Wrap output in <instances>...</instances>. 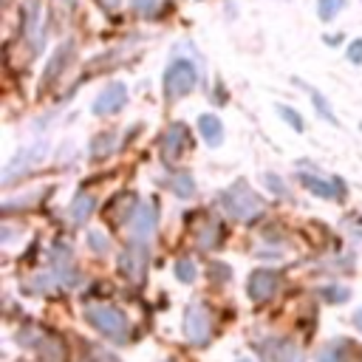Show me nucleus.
I'll list each match as a JSON object with an SVG mask.
<instances>
[{"instance_id":"nucleus-1","label":"nucleus","mask_w":362,"mask_h":362,"mask_svg":"<svg viewBox=\"0 0 362 362\" xmlns=\"http://www.w3.org/2000/svg\"><path fill=\"white\" fill-rule=\"evenodd\" d=\"M223 212L235 221H252L263 212V198L246 184V181H235L232 187H226L221 195H218Z\"/></svg>"},{"instance_id":"nucleus-2","label":"nucleus","mask_w":362,"mask_h":362,"mask_svg":"<svg viewBox=\"0 0 362 362\" xmlns=\"http://www.w3.org/2000/svg\"><path fill=\"white\" fill-rule=\"evenodd\" d=\"M85 320H88L99 334H105V337L113 339V342H124V337H127V317H124L119 308H113V305L93 303V305L85 308Z\"/></svg>"},{"instance_id":"nucleus-3","label":"nucleus","mask_w":362,"mask_h":362,"mask_svg":"<svg viewBox=\"0 0 362 362\" xmlns=\"http://www.w3.org/2000/svg\"><path fill=\"white\" fill-rule=\"evenodd\" d=\"M195 79H198V74H195L192 62H187V59L170 62L167 71H164V93H167V99L187 96L195 88Z\"/></svg>"},{"instance_id":"nucleus-4","label":"nucleus","mask_w":362,"mask_h":362,"mask_svg":"<svg viewBox=\"0 0 362 362\" xmlns=\"http://www.w3.org/2000/svg\"><path fill=\"white\" fill-rule=\"evenodd\" d=\"M184 334L192 345H204L212 334V317L201 303H189L184 314Z\"/></svg>"},{"instance_id":"nucleus-5","label":"nucleus","mask_w":362,"mask_h":362,"mask_svg":"<svg viewBox=\"0 0 362 362\" xmlns=\"http://www.w3.org/2000/svg\"><path fill=\"white\" fill-rule=\"evenodd\" d=\"M147 257H150V252H147L144 240H136V243H130V246L122 252V257H119V269L124 272L127 280L141 283V280H144V272H147Z\"/></svg>"},{"instance_id":"nucleus-6","label":"nucleus","mask_w":362,"mask_h":362,"mask_svg":"<svg viewBox=\"0 0 362 362\" xmlns=\"http://www.w3.org/2000/svg\"><path fill=\"white\" fill-rule=\"evenodd\" d=\"M277 288H280V272H274V269H257L246 280V291L257 303L260 300H269L272 294H277Z\"/></svg>"},{"instance_id":"nucleus-7","label":"nucleus","mask_w":362,"mask_h":362,"mask_svg":"<svg viewBox=\"0 0 362 362\" xmlns=\"http://www.w3.org/2000/svg\"><path fill=\"white\" fill-rule=\"evenodd\" d=\"M124 102H127V88H124L122 82H113V85H107V88L93 99V113H96V116L116 113V110L124 107Z\"/></svg>"},{"instance_id":"nucleus-8","label":"nucleus","mask_w":362,"mask_h":362,"mask_svg":"<svg viewBox=\"0 0 362 362\" xmlns=\"http://www.w3.org/2000/svg\"><path fill=\"white\" fill-rule=\"evenodd\" d=\"M156 209L153 206H139L136 209V215H133V221H130V232H133V238L136 240H147L153 232H156Z\"/></svg>"},{"instance_id":"nucleus-9","label":"nucleus","mask_w":362,"mask_h":362,"mask_svg":"<svg viewBox=\"0 0 362 362\" xmlns=\"http://www.w3.org/2000/svg\"><path fill=\"white\" fill-rule=\"evenodd\" d=\"M300 181H303V187H305L308 192H314V195H320V198H337V195L342 192V184H337V181H325V178L311 175V173H303Z\"/></svg>"},{"instance_id":"nucleus-10","label":"nucleus","mask_w":362,"mask_h":362,"mask_svg":"<svg viewBox=\"0 0 362 362\" xmlns=\"http://www.w3.org/2000/svg\"><path fill=\"white\" fill-rule=\"evenodd\" d=\"M198 130H201L204 141L212 144V147H218L221 139H223V124H221V119L212 116V113H201V116H198Z\"/></svg>"},{"instance_id":"nucleus-11","label":"nucleus","mask_w":362,"mask_h":362,"mask_svg":"<svg viewBox=\"0 0 362 362\" xmlns=\"http://www.w3.org/2000/svg\"><path fill=\"white\" fill-rule=\"evenodd\" d=\"M184 136H187L184 124H170V127H167V133H164V139H161V153L167 156V161H173V158L181 153Z\"/></svg>"},{"instance_id":"nucleus-12","label":"nucleus","mask_w":362,"mask_h":362,"mask_svg":"<svg viewBox=\"0 0 362 362\" xmlns=\"http://www.w3.org/2000/svg\"><path fill=\"white\" fill-rule=\"evenodd\" d=\"M266 356H269V362H303V354L291 342H283V339L269 342L266 345Z\"/></svg>"},{"instance_id":"nucleus-13","label":"nucleus","mask_w":362,"mask_h":362,"mask_svg":"<svg viewBox=\"0 0 362 362\" xmlns=\"http://www.w3.org/2000/svg\"><path fill=\"white\" fill-rule=\"evenodd\" d=\"M90 212H93V195H88V192H79V195L74 198V204L68 206V215H71V221H76V223H85V221L90 218Z\"/></svg>"},{"instance_id":"nucleus-14","label":"nucleus","mask_w":362,"mask_h":362,"mask_svg":"<svg viewBox=\"0 0 362 362\" xmlns=\"http://www.w3.org/2000/svg\"><path fill=\"white\" fill-rule=\"evenodd\" d=\"M68 54H71V42H62V45L57 48V54L51 57V62H48V71H45V76H42V85H51V82L59 76L62 62L68 59Z\"/></svg>"},{"instance_id":"nucleus-15","label":"nucleus","mask_w":362,"mask_h":362,"mask_svg":"<svg viewBox=\"0 0 362 362\" xmlns=\"http://www.w3.org/2000/svg\"><path fill=\"white\" fill-rule=\"evenodd\" d=\"M170 189H173L178 198H192V195H195V184H192V178H189L187 173H181V175H173V181H170Z\"/></svg>"},{"instance_id":"nucleus-16","label":"nucleus","mask_w":362,"mask_h":362,"mask_svg":"<svg viewBox=\"0 0 362 362\" xmlns=\"http://www.w3.org/2000/svg\"><path fill=\"white\" fill-rule=\"evenodd\" d=\"M342 6H345V0H317V14H320V20L328 23L342 11Z\"/></svg>"},{"instance_id":"nucleus-17","label":"nucleus","mask_w":362,"mask_h":362,"mask_svg":"<svg viewBox=\"0 0 362 362\" xmlns=\"http://www.w3.org/2000/svg\"><path fill=\"white\" fill-rule=\"evenodd\" d=\"M113 144H116L113 133H102V136L90 144V156H105V153H110V150H113Z\"/></svg>"},{"instance_id":"nucleus-18","label":"nucleus","mask_w":362,"mask_h":362,"mask_svg":"<svg viewBox=\"0 0 362 362\" xmlns=\"http://www.w3.org/2000/svg\"><path fill=\"white\" fill-rule=\"evenodd\" d=\"M88 246H90L93 252L105 255V252L110 249V240H107V235H105V232H96V229H90V232H88Z\"/></svg>"},{"instance_id":"nucleus-19","label":"nucleus","mask_w":362,"mask_h":362,"mask_svg":"<svg viewBox=\"0 0 362 362\" xmlns=\"http://www.w3.org/2000/svg\"><path fill=\"white\" fill-rule=\"evenodd\" d=\"M175 277H178L181 283H192V280H195V266H192V260H178V263H175Z\"/></svg>"},{"instance_id":"nucleus-20","label":"nucleus","mask_w":362,"mask_h":362,"mask_svg":"<svg viewBox=\"0 0 362 362\" xmlns=\"http://www.w3.org/2000/svg\"><path fill=\"white\" fill-rule=\"evenodd\" d=\"M311 102H314V107L320 110V116H322L325 122H334V116H331V107H328V102L322 99V93H317V90H311Z\"/></svg>"},{"instance_id":"nucleus-21","label":"nucleus","mask_w":362,"mask_h":362,"mask_svg":"<svg viewBox=\"0 0 362 362\" xmlns=\"http://www.w3.org/2000/svg\"><path fill=\"white\" fill-rule=\"evenodd\" d=\"M277 110H280V116H283L294 130H303V119L297 116V110H291L288 105H277Z\"/></svg>"},{"instance_id":"nucleus-22","label":"nucleus","mask_w":362,"mask_h":362,"mask_svg":"<svg viewBox=\"0 0 362 362\" xmlns=\"http://www.w3.org/2000/svg\"><path fill=\"white\" fill-rule=\"evenodd\" d=\"M348 57H351V62H362V40L351 42V48H348Z\"/></svg>"},{"instance_id":"nucleus-23","label":"nucleus","mask_w":362,"mask_h":362,"mask_svg":"<svg viewBox=\"0 0 362 362\" xmlns=\"http://www.w3.org/2000/svg\"><path fill=\"white\" fill-rule=\"evenodd\" d=\"M317 362H342V356L337 354V351H331V348H325L322 354H320V359Z\"/></svg>"},{"instance_id":"nucleus-24","label":"nucleus","mask_w":362,"mask_h":362,"mask_svg":"<svg viewBox=\"0 0 362 362\" xmlns=\"http://www.w3.org/2000/svg\"><path fill=\"white\" fill-rule=\"evenodd\" d=\"M156 3H158V0H133V6H136L139 11H150Z\"/></svg>"},{"instance_id":"nucleus-25","label":"nucleus","mask_w":362,"mask_h":362,"mask_svg":"<svg viewBox=\"0 0 362 362\" xmlns=\"http://www.w3.org/2000/svg\"><path fill=\"white\" fill-rule=\"evenodd\" d=\"M354 325H356V328H362V308L354 314Z\"/></svg>"},{"instance_id":"nucleus-26","label":"nucleus","mask_w":362,"mask_h":362,"mask_svg":"<svg viewBox=\"0 0 362 362\" xmlns=\"http://www.w3.org/2000/svg\"><path fill=\"white\" fill-rule=\"evenodd\" d=\"M102 3H105V6H113V8L119 6V0H102Z\"/></svg>"},{"instance_id":"nucleus-27","label":"nucleus","mask_w":362,"mask_h":362,"mask_svg":"<svg viewBox=\"0 0 362 362\" xmlns=\"http://www.w3.org/2000/svg\"><path fill=\"white\" fill-rule=\"evenodd\" d=\"M238 362H252V359H246V356H240V359H238Z\"/></svg>"}]
</instances>
